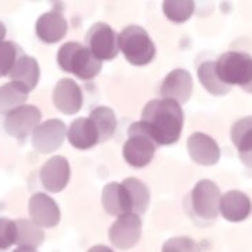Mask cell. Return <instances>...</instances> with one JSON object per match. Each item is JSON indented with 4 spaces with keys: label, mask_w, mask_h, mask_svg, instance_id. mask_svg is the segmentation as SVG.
<instances>
[{
    "label": "cell",
    "mask_w": 252,
    "mask_h": 252,
    "mask_svg": "<svg viewBox=\"0 0 252 252\" xmlns=\"http://www.w3.org/2000/svg\"><path fill=\"white\" fill-rule=\"evenodd\" d=\"M139 122L154 143L170 146L180 140L184 126V111L174 99H152L144 105Z\"/></svg>",
    "instance_id": "1"
},
{
    "label": "cell",
    "mask_w": 252,
    "mask_h": 252,
    "mask_svg": "<svg viewBox=\"0 0 252 252\" xmlns=\"http://www.w3.org/2000/svg\"><path fill=\"white\" fill-rule=\"evenodd\" d=\"M56 61L63 72L72 73L81 80L94 79L102 67V62L91 54L87 46L79 42L63 44L58 51Z\"/></svg>",
    "instance_id": "2"
},
{
    "label": "cell",
    "mask_w": 252,
    "mask_h": 252,
    "mask_svg": "<svg viewBox=\"0 0 252 252\" xmlns=\"http://www.w3.org/2000/svg\"><path fill=\"white\" fill-rule=\"evenodd\" d=\"M217 76L228 87L240 86L252 94V56L245 52L230 51L215 62Z\"/></svg>",
    "instance_id": "3"
},
{
    "label": "cell",
    "mask_w": 252,
    "mask_h": 252,
    "mask_svg": "<svg viewBox=\"0 0 252 252\" xmlns=\"http://www.w3.org/2000/svg\"><path fill=\"white\" fill-rule=\"evenodd\" d=\"M119 49L133 66L149 64L156 56V45L140 26H127L119 34Z\"/></svg>",
    "instance_id": "4"
},
{
    "label": "cell",
    "mask_w": 252,
    "mask_h": 252,
    "mask_svg": "<svg viewBox=\"0 0 252 252\" xmlns=\"http://www.w3.org/2000/svg\"><path fill=\"white\" fill-rule=\"evenodd\" d=\"M154 153H156V143L146 133L139 121L133 122L127 129V140L122 147L125 161L135 168H143L152 162Z\"/></svg>",
    "instance_id": "5"
},
{
    "label": "cell",
    "mask_w": 252,
    "mask_h": 252,
    "mask_svg": "<svg viewBox=\"0 0 252 252\" xmlns=\"http://www.w3.org/2000/svg\"><path fill=\"white\" fill-rule=\"evenodd\" d=\"M86 42L90 52L98 61H112L119 54V35L107 23L93 24L86 35Z\"/></svg>",
    "instance_id": "6"
},
{
    "label": "cell",
    "mask_w": 252,
    "mask_h": 252,
    "mask_svg": "<svg viewBox=\"0 0 252 252\" xmlns=\"http://www.w3.org/2000/svg\"><path fill=\"white\" fill-rule=\"evenodd\" d=\"M41 111L35 105H21L6 114L3 121V127L6 133L14 139L23 140L30 133L35 130V127L41 124Z\"/></svg>",
    "instance_id": "7"
},
{
    "label": "cell",
    "mask_w": 252,
    "mask_h": 252,
    "mask_svg": "<svg viewBox=\"0 0 252 252\" xmlns=\"http://www.w3.org/2000/svg\"><path fill=\"white\" fill-rule=\"evenodd\" d=\"M192 207L200 219L213 220L219 215V206L221 192L216 182L210 180H200L192 189Z\"/></svg>",
    "instance_id": "8"
},
{
    "label": "cell",
    "mask_w": 252,
    "mask_h": 252,
    "mask_svg": "<svg viewBox=\"0 0 252 252\" xmlns=\"http://www.w3.org/2000/svg\"><path fill=\"white\" fill-rule=\"evenodd\" d=\"M142 235V219L136 213L119 216L109 228V241L118 250H130L139 243Z\"/></svg>",
    "instance_id": "9"
},
{
    "label": "cell",
    "mask_w": 252,
    "mask_h": 252,
    "mask_svg": "<svg viewBox=\"0 0 252 252\" xmlns=\"http://www.w3.org/2000/svg\"><path fill=\"white\" fill-rule=\"evenodd\" d=\"M67 127L61 119H48L36 126L32 132V147L41 154H49L62 147Z\"/></svg>",
    "instance_id": "10"
},
{
    "label": "cell",
    "mask_w": 252,
    "mask_h": 252,
    "mask_svg": "<svg viewBox=\"0 0 252 252\" xmlns=\"http://www.w3.org/2000/svg\"><path fill=\"white\" fill-rule=\"evenodd\" d=\"M42 187L52 193L62 192L70 180V164L63 156H54L42 165L39 171Z\"/></svg>",
    "instance_id": "11"
},
{
    "label": "cell",
    "mask_w": 252,
    "mask_h": 252,
    "mask_svg": "<svg viewBox=\"0 0 252 252\" xmlns=\"http://www.w3.org/2000/svg\"><path fill=\"white\" fill-rule=\"evenodd\" d=\"M31 220L41 228H52L61 221V209L51 196L42 192L34 193L28 200Z\"/></svg>",
    "instance_id": "12"
},
{
    "label": "cell",
    "mask_w": 252,
    "mask_h": 252,
    "mask_svg": "<svg viewBox=\"0 0 252 252\" xmlns=\"http://www.w3.org/2000/svg\"><path fill=\"white\" fill-rule=\"evenodd\" d=\"M189 157L192 161L196 162L199 165H215L220 160V147L217 142L212 136L202 133V132H195L188 137Z\"/></svg>",
    "instance_id": "13"
},
{
    "label": "cell",
    "mask_w": 252,
    "mask_h": 252,
    "mask_svg": "<svg viewBox=\"0 0 252 252\" xmlns=\"http://www.w3.org/2000/svg\"><path fill=\"white\" fill-rule=\"evenodd\" d=\"M193 90L192 76L185 69H174L162 80L160 87V94L162 98H168L177 101L178 104H185Z\"/></svg>",
    "instance_id": "14"
},
{
    "label": "cell",
    "mask_w": 252,
    "mask_h": 252,
    "mask_svg": "<svg viewBox=\"0 0 252 252\" xmlns=\"http://www.w3.org/2000/svg\"><path fill=\"white\" fill-rule=\"evenodd\" d=\"M54 104L64 115H74L83 107L80 86L72 79H61L54 89Z\"/></svg>",
    "instance_id": "15"
},
{
    "label": "cell",
    "mask_w": 252,
    "mask_h": 252,
    "mask_svg": "<svg viewBox=\"0 0 252 252\" xmlns=\"http://www.w3.org/2000/svg\"><path fill=\"white\" fill-rule=\"evenodd\" d=\"M219 212L227 221L240 223L248 219L252 212V202L241 190H228L221 195Z\"/></svg>",
    "instance_id": "16"
},
{
    "label": "cell",
    "mask_w": 252,
    "mask_h": 252,
    "mask_svg": "<svg viewBox=\"0 0 252 252\" xmlns=\"http://www.w3.org/2000/svg\"><path fill=\"white\" fill-rule=\"evenodd\" d=\"M36 36L45 44H56L67 32V21L59 10L41 14L35 23Z\"/></svg>",
    "instance_id": "17"
},
{
    "label": "cell",
    "mask_w": 252,
    "mask_h": 252,
    "mask_svg": "<svg viewBox=\"0 0 252 252\" xmlns=\"http://www.w3.org/2000/svg\"><path fill=\"white\" fill-rule=\"evenodd\" d=\"M101 203L104 210L111 216H124L132 213V202L122 182H109L101 193Z\"/></svg>",
    "instance_id": "18"
},
{
    "label": "cell",
    "mask_w": 252,
    "mask_h": 252,
    "mask_svg": "<svg viewBox=\"0 0 252 252\" xmlns=\"http://www.w3.org/2000/svg\"><path fill=\"white\" fill-rule=\"evenodd\" d=\"M67 140L77 150H89L99 143V135L90 118H77L67 127Z\"/></svg>",
    "instance_id": "19"
},
{
    "label": "cell",
    "mask_w": 252,
    "mask_h": 252,
    "mask_svg": "<svg viewBox=\"0 0 252 252\" xmlns=\"http://www.w3.org/2000/svg\"><path fill=\"white\" fill-rule=\"evenodd\" d=\"M9 76L13 83L21 86L24 90L30 93L34 90L36 84L39 83L41 69L35 58L28 56V55H21Z\"/></svg>",
    "instance_id": "20"
},
{
    "label": "cell",
    "mask_w": 252,
    "mask_h": 252,
    "mask_svg": "<svg viewBox=\"0 0 252 252\" xmlns=\"http://www.w3.org/2000/svg\"><path fill=\"white\" fill-rule=\"evenodd\" d=\"M93 124L95 125L99 135V142H107L114 133L117 132V115L109 107H97L90 112V117Z\"/></svg>",
    "instance_id": "21"
},
{
    "label": "cell",
    "mask_w": 252,
    "mask_h": 252,
    "mask_svg": "<svg viewBox=\"0 0 252 252\" xmlns=\"http://www.w3.org/2000/svg\"><path fill=\"white\" fill-rule=\"evenodd\" d=\"M132 202V213L143 215L150 205V190L143 181L137 178H126L122 181Z\"/></svg>",
    "instance_id": "22"
},
{
    "label": "cell",
    "mask_w": 252,
    "mask_h": 252,
    "mask_svg": "<svg viewBox=\"0 0 252 252\" xmlns=\"http://www.w3.org/2000/svg\"><path fill=\"white\" fill-rule=\"evenodd\" d=\"M28 98V91L21 86L10 81L0 87V114H9L13 109L24 105Z\"/></svg>",
    "instance_id": "23"
},
{
    "label": "cell",
    "mask_w": 252,
    "mask_h": 252,
    "mask_svg": "<svg viewBox=\"0 0 252 252\" xmlns=\"http://www.w3.org/2000/svg\"><path fill=\"white\" fill-rule=\"evenodd\" d=\"M198 79L200 84L213 95H225L228 91L231 90V87H228L227 84L220 80V77L216 73L215 62H212V61L203 62L199 66Z\"/></svg>",
    "instance_id": "24"
},
{
    "label": "cell",
    "mask_w": 252,
    "mask_h": 252,
    "mask_svg": "<svg viewBox=\"0 0 252 252\" xmlns=\"http://www.w3.org/2000/svg\"><path fill=\"white\" fill-rule=\"evenodd\" d=\"M16 227H17L16 244H18L20 247L36 248L44 243L45 234L41 230V227L36 225L32 220L18 219V220H16Z\"/></svg>",
    "instance_id": "25"
},
{
    "label": "cell",
    "mask_w": 252,
    "mask_h": 252,
    "mask_svg": "<svg viewBox=\"0 0 252 252\" xmlns=\"http://www.w3.org/2000/svg\"><path fill=\"white\" fill-rule=\"evenodd\" d=\"M231 140L238 154L252 152V117L241 118L231 126Z\"/></svg>",
    "instance_id": "26"
},
{
    "label": "cell",
    "mask_w": 252,
    "mask_h": 252,
    "mask_svg": "<svg viewBox=\"0 0 252 252\" xmlns=\"http://www.w3.org/2000/svg\"><path fill=\"white\" fill-rule=\"evenodd\" d=\"M162 11L170 21L181 24L192 17L195 3L190 0H165L162 3Z\"/></svg>",
    "instance_id": "27"
},
{
    "label": "cell",
    "mask_w": 252,
    "mask_h": 252,
    "mask_svg": "<svg viewBox=\"0 0 252 252\" xmlns=\"http://www.w3.org/2000/svg\"><path fill=\"white\" fill-rule=\"evenodd\" d=\"M21 55L24 54L16 42L4 41L0 44V77L9 76Z\"/></svg>",
    "instance_id": "28"
},
{
    "label": "cell",
    "mask_w": 252,
    "mask_h": 252,
    "mask_svg": "<svg viewBox=\"0 0 252 252\" xmlns=\"http://www.w3.org/2000/svg\"><path fill=\"white\" fill-rule=\"evenodd\" d=\"M161 252H202L199 244L189 237H174L162 245Z\"/></svg>",
    "instance_id": "29"
},
{
    "label": "cell",
    "mask_w": 252,
    "mask_h": 252,
    "mask_svg": "<svg viewBox=\"0 0 252 252\" xmlns=\"http://www.w3.org/2000/svg\"><path fill=\"white\" fill-rule=\"evenodd\" d=\"M17 240V227L16 221L6 217H0V251L10 248Z\"/></svg>",
    "instance_id": "30"
},
{
    "label": "cell",
    "mask_w": 252,
    "mask_h": 252,
    "mask_svg": "<svg viewBox=\"0 0 252 252\" xmlns=\"http://www.w3.org/2000/svg\"><path fill=\"white\" fill-rule=\"evenodd\" d=\"M240 156V160L243 161L244 165H247L248 168H252V152L245 154H238Z\"/></svg>",
    "instance_id": "31"
},
{
    "label": "cell",
    "mask_w": 252,
    "mask_h": 252,
    "mask_svg": "<svg viewBox=\"0 0 252 252\" xmlns=\"http://www.w3.org/2000/svg\"><path fill=\"white\" fill-rule=\"evenodd\" d=\"M87 252H114L107 245H94V247H91L90 250Z\"/></svg>",
    "instance_id": "32"
},
{
    "label": "cell",
    "mask_w": 252,
    "mask_h": 252,
    "mask_svg": "<svg viewBox=\"0 0 252 252\" xmlns=\"http://www.w3.org/2000/svg\"><path fill=\"white\" fill-rule=\"evenodd\" d=\"M4 36H6V26L0 21V44L4 42Z\"/></svg>",
    "instance_id": "33"
},
{
    "label": "cell",
    "mask_w": 252,
    "mask_h": 252,
    "mask_svg": "<svg viewBox=\"0 0 252 252\" xmlns=\"http://www.w3.org/2000/svg\"><path fill=\"white\" fill-rule=\"evenodd\" d=\"M13 252H38L36 248H30V247H18Z\"/></svg>",
    "instance_id": "34"
}]
</instances>
